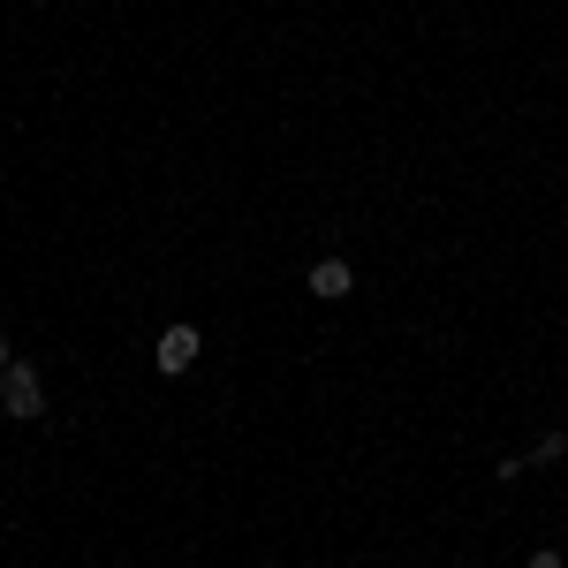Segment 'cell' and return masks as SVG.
Here are the masks:
<instances>
[{"mask_svg": "<svg viewBox=\"0 0 568 568\" xmlns=\"http://www.w3.org/2000/svg\"><path fill=\"white\" fill-rule=\"evenodd\" d=\"M0 409L16 417V425H31V417H45V379L31 356H16L8 372H0Z\"/></svg>", "mask_w": 568, "mask_h": 568, "instance_id": "1", "label": "cell"}, {"mask_svg": "<svg viewBox=\"0 0 568 568\" xmlns=\"http://www.w3.org/2000/svg\"><path fill=\"white\" fill-rule=\"evenodd\" d=\"M197 349H205V334H197V326H168V334H160V349H152V364H160V372H190Z\"/></svg>", "mask_w": 568, "mask_h": 568, "instance_id": "2", "label": "cell"}, {"mask_svg": "<svg viewBox=\"0 0 568 568\" xmlns=\"http://www.w3.org/2000/svg\"><path fill=\"white\" fill-rule=\"evenodd\" d=\"M304 288H311V296H318V304H342V296H349V288H356L349 258H318V265H311V273H304Z\"/></svg>", "mask_w": 568, "mask_h": 568, "instance_id": "3", "label": "cell"}, {"mask_svg": "<svg viewBox=\"0 0 568 568\" xmlns=\"http://www.w3.org/2000/svg\"><path fill=\"white\" fill-rule=\"evenodd\" d=\"M568 455V433H538V447H530V463H561Z\"/></svg>", "mask_w": 568, "mask_h": 568, "instance_id": "4", "label": "cell"}, {"mask_svg": "<svg viewBox=\"0 0 568 568\" xmlns=\"http://www.w3.org/2000/svg\"><path fill=\"white\" fill-rule=\"evenodd\" d=\"M524 568H568V554H554V546H546V554H530Z\"/></svg>", "mask_w": 568, "mask_h": 568, "instance_id": "5", "label": "cell"}, {"mask_svg": "<svg viewBox=\"0 0 568 568\" xmlns=\"http://www.w3.org/2000/svg\"><path fill=\"white\" fill-rule=\"evenodd\" d=\"M8 364H16V342H8V334H0V372H8Z\"/></svg>", "mask_w": 568, "mask_h": 568, "instance_id": "6", "label": "cell"}]
</instances>
